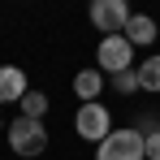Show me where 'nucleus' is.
Here are the masks:
<instances>
[{
	"instance_id": "9",
	"label": "nucleus",
	"mask_w": 160,
	"mask_h": 160,
	"mask_svg": "<svg viewBox=\"0 0 160 160\" xmlns=\"http://www.w3.org/2000/svg\"><path fill=\"white\" fill-rule=\"evenodd\" d=\"M138 91H160V52L138 65Z\"/></svg>"
},
{
	"instance_id": "2",
	"label": "nucleus",
	"mask_w": 160,
	"mask_h": 160,
	"mask_svg": "<svg viewBox=\"0 0 160 160\" xmlns=\"http://www.w3.org/2000/svg\"><path fill=\"white\" fill-rule=\"evenodd\" d=\"M4 138H9V147H13L18 156H43V152H48V126L35 121V117H18Z\"/></svg>"
},
{
	"instance_id": "10",
	"label": "nucleus",
	"mask_w": 160,
	"mask_h": 160,
	"mask_svg": "<svg viewBox=\"0 0 160 160\" xmlns=\"http://www.w3.org/2000/svg\"><path fill=\"white\" fill-rule=\"evenodd\" d=\"M43 112H48V95H43V91H26V95H22V117L43 121Z\"/></svg>"
},
{
	"instance_id": "11",
	"label": "nucleus",
	"mask_w": 160,
	"mask_h": 160,
	"mask_svg": "<svg viewBox=\"0 0 160 160\" xmlns=\"http://www.w3.org/2000/svg\"><path fill=\"white\" fill-rule=\"evenodd\" d=\"M112 87H117V95H134V91H138V69L112 74Z\"/></svg>"
},
{
	"instance_id": "8",
	"label": "nucleus",
	"mask_w": 160,
	"mask_h": 160,
	"mask_svg": "<svg viewBox=\"0 0 160 160\" xmlns=\"http://www.w3.org/2000/svg\"><path fill=\"white\" fill-rule=\"evenodd\" d=\"M156 22H152V18H147V13H134L130 18V26H126V39H130V43H156Z\"/></svg>"
},
{
	"instance_id": "1",
	"label": "nucleus",
	"mask_w": 160,
	"mask_h": 160,
	"mask_svg": "<svg viewBox=\"0 0 160 160\" xmlns=\"http://www.w3.org/2000/svg\"><path fill=\"white\" fill-rule=\"evenodd\" d=\"M95 160H147V138H143V130H112L95 147Z\"/></svg>"
},
{
	"instance_id": "3",
	"label": "nucleus",
	"mask_w": 160,
	"mask_h": 160,
	"mask_svg": "<svg viewBox=\"0 0 160 160\" xmlns=\"http://www.w3.org/2000/svg\"><path fill=\"white\" fill-rule=\"evenodd\" d=\"M95 65H100V74H126V69L134 65V43L126 39V35H108V39H100Z\"/></svg>"
},
{
	"instance_id": "7",
	"label": "nucleus",
	"mask_w": 160,
	"mask_h": 160,
	"mask_svg": "<svg viewBox=\"0 0 160 160\" xmlns=\"http://www.w3.org/2000/svg\"><path fill=\"white\" fill-rule=\"evenodd\" d=\"M100 91H104V74L100 69H78L74 74V95H78L82 104H95Z\"/></svg>"
},
{
	"instance_id": "5",
	"label": "nucleus",
	"mask_w": 160,
	"mask_h": 160,
	"mask_svg": "<svg viewBox=\"0 0 160 160\" xmlns=\"http://www.w3.org/2000/svg\"><path fill=\"white\" fill-rule=\"evenodd\" d=\"M130 4L126 0H95L91 4V26L100 30V35H126V26H130Z\"/></svg>"
},
{
	"instance_id": "6",
	"label": "nucleus",
	"mask_w": 160,
	"mask_h": 160,
	"mask_svg": "<svg viewBox=\"0 0 160 160\" xmlns=\"http://www.w3.org/2000/svg\"><path fill=\"white\" fill-rule=\"evenodd\" d=\"M26 91H30L26 69H18V65H0V104H22Z\"/></svg>"
},
{
	"instance_id": "12",
	"label": "nucleus",
	"mask_w": 160,
	"mask_h": 160,
	"mask_svg": "<svg viewBox=\"0 0 160 160\" xmlns=\"http://www.w3.org/2000/svg\"><path fill=\"white\" fill-rule=\"evenodd\" d=\"M147 160H160V130H147Z\"/></svg>"
},
{
	"instance_id": "4",
	"label": "nucleus",
	"mask_w": 160,
	"mask_h": 160,
	"mask_svg": "<svg viewBox=\"0 0 160 160\" xmlns=\"http://www.w3.org/2000/svg\"><path fill=\"white\" fill-rule=\"evenodd\" d=\"M74 130H78V138H87V143H95V147H100L108 134H112V112H108L104 104H78Z\"/></svg>"
}]
</instances>
